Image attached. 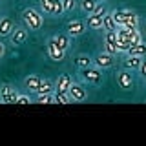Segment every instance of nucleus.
I'll return each mask as SVG.
<instances>
[{
	"mask_svg": "<svg viewBox=\"0 0 146 146\" xmlns=\"http://www.w3.org/2000/svg\"><path fill=\"white\" fill-rule=\"evenodd\" d=\"M40 77L38 75H29V77H26L24 79V86H26V90H29V91H35L36 93V90H38V86H40Z\"/></svg>",
	"mask_w": 146,
	"mask_h": 146,
	"instance_id": "nucleus-14",
	"label": "nucleus"
},
{
	"mask_svg": "<svg viewBox=\"0 0 146 146\" xmlns=\"http://www.w3.org/2000/svg\"><path fill=\"white\" fill-rule=\"evenodd\" d=\"M46 51H48V57L51 58V60H55V62H60L64 58V55H66V51L58 48V44L55 42L53 36L48 38V42H46Z\"/></svg>",
	"mask_w": 146,
	"mask_h": 146,
	"instance_id": "nucleus-3",
	"label": "nucleus"
},
{
	"mask_svg": "<svg viewBox=\"0 0 146 146\" xmlns=\"http://www.w3.org/2000/svg\"><path fill=\"white\" fill-rule=\"evenodd\" d=\"M55 38V42L58 44V48L64 49V51H68V48H70V35H64V33H58V35H55L53 36Z\"/></svg>",
	"mask_w": 146,
	"mask_h": 146,
	"instance_id": "nucleus-20",
	"label": "nucleus"
},
{
	"mask_svg": "<svg viewBox=\"0 0 146 146\" xmlns=\"http://www.w3.org/2000/svg\"><path fill=\"white\" fill-rule=\"evenodd\" d=\"M143 57H133V55H126L124 58V68L126 70H139Z\"/></svg>",
	"mask_w": 146,
	"mask_h": 146,
	"instance_id": "nucleus-18",
	"label": "nucleus"
},
{
	"mask_svg": "<svg viewBox=\"0 0 146 146\" xmlns=\"http://www.w3.org/2000/svg\"><path fill=\"white\" fill-rule=\"evenodd\" d=\"M51 15H53V17H60V15H64L62 0H51Z\"/></svg>",
	"mask_w": 146,
	"mask_h": 146,
	"instance_id": "nucleus-24",
	"label": "nucleus"
},
{
	"mask_svg": "<svg viewBox=\"0 0 146 146\" xmlns=\"http://www.w3.org/2000/svg\"><path fill=\"white\" fill-rule=\"evenodd\" d=\"M36 102L51 104V102H55V97H53V93H36Z\"/></svg>",
	"mask_w": 146,
	"mask_h": 146,
	"instance_id": "nucleus-25",
	"label": "nucleus"
},
{
	"mask_svg": "<svg viewBox=\"0 0 146 146\" xmlns=\"http://www.w3.org/2000/svg\"><path fill=\"white\" fill-rule=\"evenodd\" d=\"M29 95H20L18 93V99H17V104H29Z\"/></svg>",
	"mask_w": 146,
	"mask_h": 146,
	"instance_id": "nucleus-29",
	"label": "nucleus"
},
{
	"mask_svg": "<svg viewBox=\"0 0 146 146\" xmlns=\"http://www.w3.org/2000/svg\"><path fill=\"white\" fill-rule=\"evenodd\" d=\"M80 77L86 84H91V86H100L104 80V75L102 71L99 70L97 66H88V68H80Z\"/></svg>",
	"mask_w": 146,
	"mask_h": 146,
	"instance_id": "nucleus-1",
	"label": "nucleus"
},
{
	"mask_svg": "<svg viewBox=\"0 0 146 146\" xmlns=\"http://www.w3.org/2000/svg\"><path fill=\"white\" fill-rule=\"evenodd\" d=\"M75 64L79 68H88L93 64V58L90 57V55H86V53H80V55H77L75 57Z\"/></svg>",
	"mask_w": 146,
	"mask_h": 146,
	"instance_id": "nucleus-22",
	"label": "nucleus"
},
{
	"mask_svg": "<svg viewBox=\"0 0 146 146\" xmlns=\"http://www.w3.org/2000/svg\"><path fill=\"white\" fill-rule=\"evenodd\" d=\"M22 18H24V24L29 27L31 31H38L40 27H42V22H44L42 15H40L36 9H31V7H27V9L22 11Z\"/></svg>",
	"mask_w": 146,
	"mask_h": 146,
	"instance_id": "nucleus-2",
	"label": "nucleus"
},
{
	"mask_svg": "<svg viewBox=\"0 0 146 146\" xmlns=\"http://www.w3.org/2000/svg\"><path fill=\"white\" fill-rule=\"evenodd\" d=\"M106 13H108V7L104 6V2H102V4L99 2V4H97V7L93 9V15H99V17H104Z\"/></svg>",
	"mask_w": 146,
	"mask_h": 146,
	"instance_id": "nucleus-28",
	"label": "nucleus"
},
{
	"mask_svg": "<svg viewBox=\"0 0 146 146\" xmlns=\"http://www.w3.org/2000/svg\"><path fill=\"white\" fill-rule=\"evenodd\" d=\"M117 22H115V18H113V15L111 13H106L104 15V18H102V29H106V31H117Z\"/></svg>",
	"mask_w": 146,
	"mask_h": 146,
	"instance_id": "nucleus-16",
	"label": "nucleus"
},
{
	"mask_svg": "<svg viewBox=\"0 0 146 146\" xmlns=\"http://www.w3.org/2000/svg\"><path fill=\"white\" fill-rule=\"evenodd\" d=\"M99 2H104V0H99Z\"/></svg>",
	"mask_w": 146,
	"mask_h": 146,
	"instance_id": "nucleus-33",
	"label": "nucleus"
},
{
	"mask_svg": "<svg viewBox=\"0 0 146 146\" xmlns=\"http://www.w3.org/2000/svg\"><path fill=\"white\" fill-rule=\"evenodd\" d=\"M66 29H68V35L75 38V36H80V35H84V31L88 29V27H86V22H82V20H77V18H75V20H70V22H68Z\"/></svg>",
	"mask_w": 146,
	"mask_h": 146,
	"instance_id": "nucleus-8",
	"label": "nucleus"
},
{
	"mask_svg": "<svg viewBox=\"0 0 146 146\" xmlns=\"http://www.w3.org/2000/svg\"><path fill=\"white\" fill-rule=\"evenodd\" d=\"M115 80H117L119 88L124 90V91L131 90V88H133V84H135V80H133V77H131V73L126 71V70L117 71V73H115Z\"/></svg>",
	"mask_w": 146,
	"mask_h": 146,
	"instance_id": "nucleus-5",
	"label": "nucleus"
},
{
	"mask_svg": "<svg viewBox=\"0 0 146 146\" xmlns=\"http://www.w3.org/2000/svg\"><path fill=\"white\" fill-rule=\"evenodd\" d=\"M18 99V91L15 86L11 84H4L2 88H0V100H2L4 104H11V102H17Z\"/></svg>",
	"mask_w": 146,
	"mask_h": 146,
	"instance_id": "nucleus-6",
	"label": "nucleus"
},
{
	"mask_svg": "<svg viewBox=\"0 0 146 146\" xmlns=\"http://www.w3.org/2000/svg\"><path fill=\"white\" fill-rule=\"evenodd\" d=\"M126 55H133V57H146V44H144V40H143V42H139V44L130 46L128 51H126Z\"/></svg>",
	"mask_w": 146,
	"mask_h": 146,
	"instance_id": "nucleus-13",
	"label": "nucleus"
},
{
	"mask_svg": "<svg viewBox=\"0 0 146 146\" xmlns=\"http://www.w3.org/2000/svg\"><path fill=\"white\" fill-rule=\"evenodd\" d=\"M62 6H64V13H70L77 7V0H62Z\"/></svg>",
	"mask_w": 146,
	"mask_h": 146,
	"instance_id": "nucleus-26",
	"label": "nucleus"
},
{
	"mask_svg": "<svg viewBox=\"0 0 146 146\" xmlns=\"http://www.w3.org/2000/svg\"><path fill=\"white\" fill-rule=\"evenodd\" d=\"M53 97H55V102L58 104H70L71 102V97L68 91H58V90H53Z\"/></svg>",
	"mask_w": 146,
	"mask_h": 146,
	"instance_id": "nucleus-21",
	"label": "nucleus"
},
{
	"mask_svg": "<svg viewBox=\"0 0 146 146\" xmlns=\"http://www.w3.org/2000/svg\"><path fill=\"white\" fill-rule=\"evenodd\" d=\"M102 18L104 17H99V15H88L86 18V27H90V29H102Z\"/></svg>",
	"mask_w": 146,
	"mask_h": 146,
	"instance_id": "nucleus-15",
	"label": "nucleus"
},
{
	"mask_svg": "<svg viewBox=\"0 0 146 146\" xmlns=\"http://www.w3.org/2000/svg\"><path fill=\"white\" fill-rule=\"evenodd\" d=\"M9 38H11V44H15V46L24 44L27 40V29H26V27H15L13 33L9 35Z\"/></svg>",
	"mask_w": 146,
	"mask_h": 146,
	"instance_id": "nucleus-10",
	"label": "nucleus"
},
{
	"mask_svg": "<svg viewBox=\"0 0 146 146\" xmlns=\"http://www.w3.org/2000/svg\"><path fill=\"white\" fill-rule=\"evenodd\" d=\"M113 57H115V55H111L108 51H100V53H97V57L93 58V62H95V66H97L99 70H106V68L113 66V62H115Z\"/></svg>",
	"mask_w": 146,
	"mask_h": 146,
	"instance_id": "nucleus-7",
	"label": "nucleus"
},
{
	"mask_svg": "<svg viewBox=\"0 0 146 146\" xmlns=\"http://www.w3.org/2000/svg\"><path fill=\"white\" fill-rule=\"evenodd\" d=\"M40 2V9L46 15H51V0H38Z\"/></svg>",
	"mask_w": 146,
	"mask_h": 146,
	"instance_id": "nucleus-27",
	"label": "nucleus"
},
{
	"mask_svg": "<svg viewBox=\"0 0 146 146\" xmlns=\"http://www.w3.org/2000/svg\"><path fill=\"white\" fill-rule=\"evenodd\" d=\"M68 93H70V97L73 102H84L86 99H88V91L82 84L79 82H71V86L68 88Z\"/></svg>",
	"mask_w": 146,
	"mask_h": 146,
	"instance_id": "nucleus-4",
	"label": "nucleus"
},
{
	"mask_svg": "<svg viewBox=\"0 0 146 146\" xmlns=\"http://www.w3.org/2000/svg\"><path fill=\"white\" fill-rule=\"evenodd\" d=\"M15 22L11 20L9 17H2L0 18V36H9L15 29Z\"/></svg>",
	"mask_w": 146,
	"mask_h": 146,
	"instance_id": "nucleus-11",
	"label": "nucleus"
},
{
	"mask_svg": "<svg viewBox=\"0 0 146 146\" xmlns=\"http://www.w3.org/2000/svg\"><path fill=\"white\" fill-rule=\"evenodd\" d=\"M53 90H55V84L51 80L44 79V80H40V86L36 90V93H53Z\"/></svg>",
	"mask_w": 146,
	"mask_h": 146,
	"instance_id": "nucleus-23",
	"label": "nucleus"
},
{
	"mask_svg": "<svg viewBox=\"0 0 146 146\" xmlns=\"http://www.w3.org/2000/svg\"><path fill=\"white\" fill-rule=\"evenodd\" d=\"M111 15H113V18H115L117 26H121V24H122V20H124V18H130V17H133L135 13L131 11V9H117V11H113Z\"/></svg>",
	"mask_w": 146,
	"mask_h": 146,
	"instance_id": "nucleus-17",
	"label": "nucleus"
},
{
	"mask_svg": "<svg viewBox=\"0 0 146 146\" xmlns=\"http://www.w3.org/2000/svg\"><path fill=\"white\" fill-rule=\"evenodd\" d=\"M104 44H106V49L104 51L111 53V55H117V33L115 31H106L104 35Z\"/></svg>",
	"mask_w": 146,
	"mask_h": 146,
	"instance_id": "nucleus-9",
	"label": "nucleus"
},
{
	"mask_svg": "<svg viewBox=\"0 0 146 146\" xmlns=\"http://www.w3.org/2000/svg\"><path fill=\"white\" fill-rule=\"evenodd\" d=\"M71 75H68V73H60L58 75V79L55 80V90H58V91H68V88L71 86Z\"/></svg>",
	"mask_w": 146,
	"mask_h": 146,
	"instance_id": "nucleus-12",
	"label": "nucleus"
},
{
	"mask_svg": "<svg viewBox=\"0 0 146 146\" xmlns=\"http://www.w3.org/2000/svg\"><path fill=\"white\" fill-rule=\"evenodd\" d=\"M97 4H99V0H80V11L84 15H91L93 9L97 7Z\"/></svg>",
	"mask_w": 146,
	"mask_h": 146,
	"instance_id": "nucleus-19",
	"label": "nucleus"
},
{
	"mask_svg": "<svg viewBox=\"0 0 146 146\" xmlns=\"http://www.w3.org/2000/svg\"><path fill=\"white\" fill-rule=\"evenodd\" d=\"M143 80H144V82H146V75H143Z\"/></svg>",
	"mask_w": 146,
	"mask_h": 146,
	"instance_id": "nucleus-32",
	"label": "nucleus"
},
{
	"mask_svg": "<svg viewBox=\"0 0 146 146\" xmlns=\"http://www.w3.org/2000/svg\"><path fill=\"white\" fill-rule=\"evenodd\" d=\"M139 71H141V75H146V58H143V60H141Z\"/></svg>",
	"mask_w": 146,
	"mask_h": 146,
	"instance_id": "nucleus-30",
	"label": "nucleus"
},
{
	"mask_svg": "<svg viewBox=\"0 0 146 146\" xmlns=\"http://www.w3.org/2000/svg\"><path fill=\"white\" fill-rule=\"evenodd\" d=\"M4 55H6V46H4L2 42H0V58H2Z\"/></svg>",
	"mask_w": 146,
	"mask_h": 146,
	"instance_id": "nucleus-31",
	"label": "nucleus"
}]
</instances>
